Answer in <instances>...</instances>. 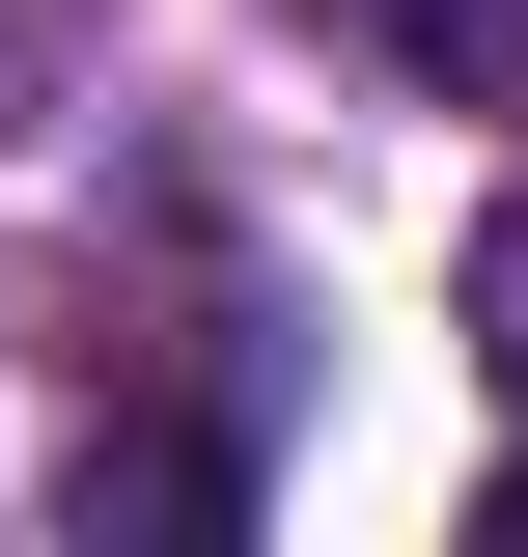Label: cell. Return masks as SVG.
Returning <instances> with one entry per match:
<instances>
[{
    "mask_svg": "<svg viewBox=\"0 0 528 557\" xmlns=\"http://www.w3.org/2000/svg\"><path fill=\"white\" fill-rule=\"evenodd\" d=\"M390 57H445V84H528V0H362Z\"/></svg>",
    "mask_w": 528,
    "mask_h": 557,
    "instance_id": "1",
    "label": "cell"
},
{
    "mask_svg": "<svg viewBox=\"0 0 528 557\" xmlns=\"http://www.w3.org/2000/svg\"><path fill=\"white\" fill-rule=\"evenodd\" d=\"M473 362H501V391H528V196L473 223Z\"/></svg>",
    "mask_w": 528,
    "mask_h": 557,
    "instance_id": "2",
    "label": "cell"
},
{
    "mask_svg": "<svg viewBox=\"0 0 528 557\" xmlns=\"http://www.w3.org/2000/svg\"><path fill=\"white\" fill-rule=\"evenodd\" d=\"M501 557H528V446H501Z\"/></svg>",
    "mask_w": 528,
    "mask_h": 557,
    "instance_id": "3",
    "label": "cell"
}]
</instances>
